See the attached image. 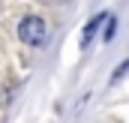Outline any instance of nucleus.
Instances as JSON below:
<instances>
[{
	"instance_id": "nucleus-1",
	"label": "nucleus",
	"mask_w": 129,
	"mask_h": 123,
	"mask_svg": "<svg viewBox=\"0 0 129 123\" xmlns=\"http://www.w3.org/2000/svg\"><path fill=\"white\" fill-rule=\"evenodd\" d=\"M18 36H21V42L24 45H42L45 39H48V27H45V21L39 18V15H27V18H21V24H18Z\"/></svg>"
},
{
	"instance_id": "nucleus-2",
	"label": "nucleus",
	"mask_w": 129,
	"mask_h": 123,
	"mask_svg": "<svg viewBox=\"0 0 129 123\" xmlns=\"http://www.w3.org/2000/svg\"><path fill=\"white\" fill-rule=\"evenodd\" d=\"M108 18H111V15L99 12V15H93V18L87 21V27H84V33H81V48H87V45L93 42V36H96V30L102 27V24H108Z\"/></svg>"
},
{
	"instance_id": "nucleus-3",
	"label": "nucleus",
	"mask_w": 129,
	"mask_h": 123,
	"mask_svg": "<svg viewBox=\"0 0 129 123\" xmlns=\"http://www.w3.org/2000/svg\"><path fill=\"white\" fill-rule=\"evenodd\" d=\"M126 75H129V60H123L120 66H117V69H114V75H111V84H117V81H123Z\"/></svg>"
},
{
	"instance_id": "nucleus-4",
	"label": "nucleus",
	"mask_w": 129,
	"mask_h": 123,
	"mask_svg": "<svg viewBox=\"0 0 129 123\" xmlns=\"http://www.w3.org/2000/svg\"><path fill=\"white\" fill-rule=\"evenodd\" d=\"M114 24H117V21H114V18H108V30H105V42H108V39L114 36Z\"/></svg>"
}]
</instances>
